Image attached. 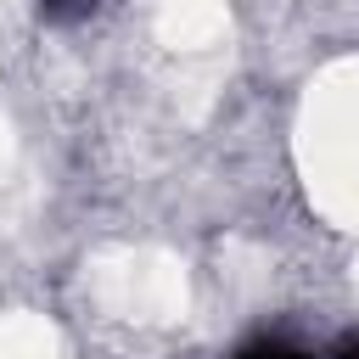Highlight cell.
<instances>
[{"instance_id":"obj_1","label":"cell","mask_w":359,"mask_h":359,"mask_svg":"<svg viewBox=\"0 0 359 359\" xmlns=\"http://www.w3.org/2000/svg\"><path fill=\"white\" fill-rule=\"evenodd\" d=\"M50 6H84V0H50Z\"/></svg>"},{"instance_id":"obj_2","label":"cell","mask_w":359,"mask_h":359,"mask_svg":"<svg viewBox=\"0 0 359 359\" xmlns=\"http://www.w3.org/2000/svg\"><path fill=\"white\" fill-rule=\"evenodd\" d=\"M252 359H286V353H252Z\"/></svg>"}]
</instances>
